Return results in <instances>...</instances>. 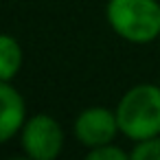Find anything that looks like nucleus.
I'll return each mask as SVG.
<instances>
[{
  "label": "nucleus",
  "instance_id": "obj_1",
  "mask_svg": "<svg viewBox=\"0 0 160 160\" xmlns=\"http://www.w3.org/2000/svg\"><path fill=\"white\" fill-rule=\"evenodd\" d=\"M118 129L125 138L138 142L160 134V86L138 83L129 88L116 105Z\"/></svg>",
  "mask_w": 160,
  "mask_h": 160
},
{
  "label": "nucleus",
  "instance_id": "obj_2",
  "mask_svg": "<svg viewBox=\"0 0 160 160\" xmlns=\"http://www.w3.org/2000/svg\"><path fill=\"white\" fill-rule=\"evenodd\" d=\"M105 18L112 31L132 44H149L160 35L158 0H108Z\"/></svg>",
  "mask_w": 160,
  "mask_h": 160
},
{
  "label": "nucleus",
  "instance_id": "obj_3",
  "mask_svg": "<svg viewBox=\"0 0 160 160\" xmlns=\"http://www.w3.org/2000/svg\"><path fill=\"white\" fill-rule=\"evenodd\" d=\"M20 142L29 158L55 160L64 147V129L51 114H35L20 129Z\"/></svg>",
  "mask_w": 160,
  "mask_h": 160
},
{
  "label": "nucleus",
  "instance_id": "obj_4",
  "mask_svg": "<svg viewBox=\"0 0 160 160\" xmlns=\"http://www.w3.org/2000/svg\"><path fill=\"white\" fill-rule=\"evenodd\" d=\"M118 132L121 129H118L116 112H112L108 108H101V105L86 108L75 118V136L88 149L112 142Z\"/></svg>",
  "mask_w": 160,
  "mask_h": 160
},
{
  "label": "nucleus",
  "instance_id": "obj_5",
  "mask_svg": "<svg viewBox=\"0 0 160 160\" xmlns=\"http://www.w3.org/2000/svg\"><path fill=\"white\" fill-rule=\"evenodd\" d=\"M0 101H2L0 140L9 142L27 123V105H24L22 94L11 86V81H0Z\"/></svg>",
  "mask_w": 160,
  "mask_h": 160
},
{
  "label": "nucleus",
  "instance_id": "obj_6",
  "mask_svg": "<svg viewBox=\"0 0 160 160\" xmlns=\"http://www.w3.org/2000/svg\"><path fill=\"white\" fill-rule=\"evenodd\" d=\"M22 68V46L13 35L0 38V81H13Z\"/></svg>",
  "mask_w": 160,
  "mask_h": 160
},
{
  "label": "nucleus",
  "instance_id": "obj_7",
  "mask_svg": "<svg viewBox=\"0 0 160 160\" xmlns=\"http://www.w3.org/2000/svg\"><path fill=\"white\" fill-rule=\"evenodd\" d=\"M132 160H160V134L147 140L134 142V149L129 151Z\"/></svg>",
  "mask_w": 160,
  "mask_h": 160
},
{
  "label": "nucleus",
  "instance_id": "obj_8",
  "mask_svg": "<svg viewBox=\"0 0 160 160\" xmlns=\"http://www.w3.org/2000/svg\"><path fill=\"white\" fill-rule=\"evenodd\" d=\"M88 160H127L129 153L123 149V147H116L112 142L108 145H99V147H92L88 149Z\"/></svg>",
  "mask_w": 160,
  "mask_h": 160
}]
</instances>
